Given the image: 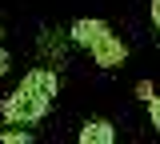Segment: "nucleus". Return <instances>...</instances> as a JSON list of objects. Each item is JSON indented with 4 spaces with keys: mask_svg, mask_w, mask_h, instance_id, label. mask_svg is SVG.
Masks as SVG:
<instances>
[{
    "mask_svg": "<svg viewBox=\"0 0 160 144\" xmlns=\"http://www.w3.org/2000/svg\"><path fill=\"white\" fill-rule=\"evenodd\" d=\"M56 88H60V80H56L52 68H32V72L16 84V92L4 96V104H0L4 120L8 124H36V120H44L48 108H52Z\"/></svg>",
    "mask_w": 160,
    "mask_h": 144,
    "instance_id": "f257e3e1",
    "label": "nucleus"
},
{
    "mask_svg": "<svg viewBox=\"0 0 160 144\" xmlns=\"http://www.w3.org/2000/svg\"><path fill=\"white\" fill-rule=\"evenodd\" d=\"M72 40H76L80 48H88L92 60H96L100 68H120V64L128 60L124 40H120V36L100 20V16H80V20L72 24Z\"/></svg>",
    "mask_w": 160,
    "mask_h": 144,
    "instance_id": "f03ea898",
    "label": "nucleus"
},
{
    "mask_svg": "<svg viewBox=\"0 0 160 144\" xmlns=\"http://www.w3.org/2000/svg\"><path fill=\"white\" fill-rule=\"evenodd\" d=\"M116 140V128L108 120H88L80 128V144H112Z\"/></svg>",
    "mask_w": 160,
    "mask_h": 144,
    "instance_id": "7ed1b4c3",
    "label": "nucleus"
},
{
    "mask_svg": "<svg viewBox=\"0 0 160 144\" xmlns=\"http://www.w3.org/2000/svg\"><path fill=\"white\" fill-rule=\"evenodd\" d=\"M0 140H4V144H32V132H20V128H4V132H0Z\"/></svg>",
    "mask_w": 160,
    "mask_h": 144,
    "instance_id": "20e7f679",
    "label": "nucleus"
},
{
    "mask_svg": "<svg viewBox=\"0 0 160 144\" xmlns=\"http://www.w3.org/2000/svg\"><path fill=\"white\" fill-rule=\"evenodd\" d=\"M148 120H152V128H160V96L156 92L148 96Z\"/></svg>",
    "mask_w": 160,
    "mask_h": 144,
    "instance_id": "39448f33",
    "label": "nucleus"
},
{
    "mask_svg": "<svg viewBox=\"0 0 160 144\" xmlns=\"http://www.w3.org/2000/svg\"><path fill=\"white\" fill-rule=\"evenodd\" d=\"M152 92H156V88H152V84H148V80H140V84H136V96H140V100H148Z\"/></svg>",
    "mask_w": 160,
    "mask_h": 144,
    "instance_id": "423d86ee",
    "label": "nucleus"
},
{
    "mask_svg": "<svg viewBox=\"0 0 160 144\" xmlns=\"http://www.w3.org/2000/svg\"><path fill=\"white\" fill-rule=\"evenodd\" d=\"M8 64H12V60H8V48H0V76L8 72Z\"/></svg>",
    "mask_w": 160,
    "mask_h": 144,
    "instance_id": "0eeeda50",
    "label": "nucleus"
},
{
    "mask_svg": "<svg viewBox=\"0 0 160 144\" xmlns=\"http://www.w3.org/2000/svg\"><path fill=\"white\" fill-rule=\"evenodd\" d=\"M152 24L160 28V0H152Z\"/></svg>",
    "mask_w": 160,
    "mask_h": 144,
    "instance_id": "6e6552de",
    "label": "nucleus"
},
{
    "mask_svg": "<svg viewBox=\"0 0 160 144\" xmlns=\"http://www.w3.org/2000/svg\"><path fill=\"white\" fill-rule=\"evenodd\" d=\"M0 32H4V24H0Z\"/></svg>",
    "mask_w": 160,
    "mask_h": 144,
    "instance_id": "1a4fd4ad",
    "label": "nucleus"
}]
</instances>
